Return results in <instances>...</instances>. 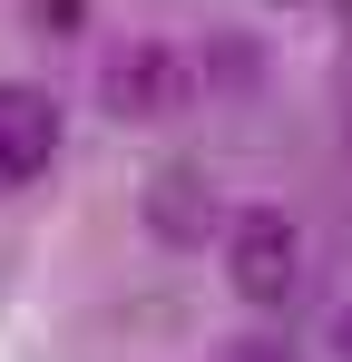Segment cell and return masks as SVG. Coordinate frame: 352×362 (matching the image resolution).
I'll use <instances>...</instances> for the list:
<instances>
[{"label":"cell","mask_w":352,"mask_h":362,"mask_svg":"<svg viewBox=\"0 0 352 362\" xmlns=\"http://www.w3.org/2000/svg\"><path fill=\"white\" fill-rule=\"evenodd\" d=\"M216 245H225V284H235V303L284 313V303L303 294V226H293L284 206H235Z\"/></svg>","instance_id":"6da1fadb"},{"label":"cell","mask_w":352,"mask_h":362,"mask_svg":"<svg viewBox=\"0 0 352 362\" xmlns=\"http://www.w3.org/2000/svg\"><path fill=\"white\" fill-rule=\"evenodd\" d=\"M186 88H196V69H186L176 40H127V49H108V69H98V98H108L117 118H167Z\"/></svg>","instance_id":"7a4b0ae2"},{"label":"cell","mask_w":352,"mask_h":362,"mask_svg":"<svg viewBox=\"0 0 352 362\" xmlns=\"http://www.w3.org/2000/svg\"><path fill=\"white\" fill-rule=\"evenodd\" d=\"M49 157H59V108L30 78H0V196L49 177Z\"/></svg>","instance_id":"3957f363"},{"label":"cell","mask_w":352,"mask_h":362,"mask_svg":"<svg viewBox=\"0 0 352 362\" xmlns=\"http://www.w3.org/2000/svg\"><path fill=\"white\" fill-rule=\"evenodd\" d=\"M147 226L167 245H196L206 226H225V216H216V196H206L196 167H167V177H147Z\"/></svg>","instance_id":"277c9868"},{"label":"cell","mask_w":352,"mask_h":362,"mask_svg":"<svg viewBox=\"0 0 352 362\" xmlns=\"http://www.w3.org/2000/svg\"><path fill=\"white\" fill-rule=\"evenodd\" d=\"M206 59H216V78H235V88H254V69H264V49H254V40H216Z\"/></svg>","instance_id":"5b68a950"},{"label":"cell","mask_w":352,"mask_h":362,"mask_svg":"<svg viewBox=\"0 0 352 362\" xmlns=\"http://www.w3.org/2000/svg\"><path fill=\"white\" fill-rule=\"evenodd\" d=\"M216 362H293V343H284V333H235Z\"/></svg>","instance_id":"8992f818"},{"label":"cell","mask_w":352,"mask_h":362,"mask_svg":"<svg viewBox=\"0 0 352 362\" xmlns=\"http://www.w3.org/2000/svg\"><path fill=\"white\" fill-rule=\"evenodd\" d=\"M323 343H333V362H352V294L333 303V323H323Z\"/></svg>","instance_id":"52a82bcc"}]
</instances>
